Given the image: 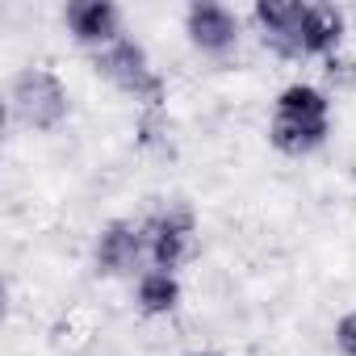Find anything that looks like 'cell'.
I'll list each match as a JSON object with an SVG mask.
<instances>
[{
	"instance_id": "obj_2",
	"label": "cell",
	"mask_w": 356,
	"mask_h": 356,
	"mask_svg": "<svg viewBox=\"0 0 356 356\" xmlns=\"http://www.w3.org/2000/svg\"><path fill=\"white\" fill-rule=\"evenodd\" d=\"M9 105H13V118L26 126V130H55L63 118H67V88L42 72V67H30L13 80V92H9Z\"/></svg>"
},
{
	"instance_id": "obj_8",
	"label": "cell",
	"mask_w": 356,
	"mask_h": 356,
	"mask_svg": "<svg viewBox=\"0 0 356 356\" xmlns=\"http://www.w3.org/2000/svg\"><path fill=\"white\" fill-rule=\"evenodd\" d=\"M67 30L80 38V42H88V47H109V42H118L122 34H118V9L109 5V0H72L67 5Z\"/></svg>"
},
{
	"instance_id": "obj_4",
	"label": "cell",
	"mask_w": 356,
	"mask_h": 356,
	"mask_svg": "<svg viewBox=\"0 0 356 356\" xmlns=\"http://www.w3.org/2000/svg\"><path fill=\"white\" fill-rule=\"evenodd\" d=\"M143 239H147V260L163 273L181 268L193 252H197V222L189 206H172L163 214H151L143 222Z\"/></svg>"
},
{
	"instance_id": "obj_5",
	"label": "cell",
	"mask_w": 356,
	"mask_h": 356,
	"mask_svg": "<svg viewBox=\"0 0 356 356\" xmlns=\"http://www.w3.org/2000/svg\"><path fill=\"white\" fill-rule=\"evenodd\" d=\"M256 26L264 34V42L285 55V59H302L306 55V5H298V0H260L256 5Z\"/></svg>"
},
{
	"instance_id": "obj_7",
	"label": "cell",
	"mask_w": 356,
	"mask_h": 356,
	"mask_svg": "<svg viewBox=\"0 0 356 356\" xmlns=\"http://www.w3.org/2000/svg\"><path fill=\"white\" fill-rule=\"evenodd\" d=\"M185 26H189L193 47H202L206 55H227L239 42V17L222 5H193Z\"/></svg>"
},
{
	"instance_id": "obj_10",
	"label": "cell",
	"mask_w": 356,
	"mask_h": 356,
	"mask_svg": "<svg viewBox=\"0 0 356 356\" xmlns=\"http://www.w3.org/2000/svg\"><path fill=\"white\" fill-rule=\"evenodd\" d=\"M134 298H138V310L155 318V314H168L176 302H181V285H176V277L163 273V268H147V273L138 277Z\"/></svg>"
},
{
	"instance_id": "obj_6",
	"label": "cell",
	"mask_w": 356,
	"mask_h": 356,
	"mask_svg": "<svg viewBox=\"0 0 356 356\" xmlns=\"http://www.w3.org/2000/svg\"><path fill=\"white\" fill-rule=\"evenodd\" d=\"M143 256H147V239H143V227H138V222H130V218L109 222V227L97 235V248H92L97 273H105V277L134 273Z\"/></svg>"
},
{
	"instance_id": "obj_9",
	"label": "cell",
	"mask_w": 356,
	"mask_h": 356,
	"mask_svg": "<svg viewBox=\"0 0 356 356\" xmlns=\"http://www.w3.org/2000/svg\"><path fill=\"white\" fill-rule=\"evenodd\" d=\"M339 34H343V17L339 9L331 5H306V55H331L339 47Z\"/></svg>"
},
{
	"instance_id": "obj_12",
	"label": "cell",
	"mask_w": 356,
	"mask_h": 356,
	"mask_svg": "<svg viewBox=\"0 0 356 356\" xmlns=\"http://www.w3.org/2000/svg\"><path fill=\"white\" fill-rule=\"evenodd\" d=\"M189 356H210V352H189Z\"/></svg>"
},
{
	"instance_id": "obj_11",
	"label": "cell",
	"mask_w": 356,
	"mask_h": 356,
	"mask_svg": "<svg viewBox=\"0 0 356 356\" xmlns=\"http://www.w3.org/2000/svg\"><path fill=\"white\" fill-rule=\"evenodd\" d=\"M335 339H339V352H343V356H356V310L339 318V327H335Z\"/></svg>"
},
{
	"instance_id": "obj_1",
	"label": "cell",
	"mask_w": 356,
	"mask_h": 356,
	"mask_svg": "<svg viewBox=\"0 0 356 356\" xmlns=\"http://www.w3.org/2000/svg\"><path fill=\"white\" fill-rule=\"evenodd\" d=\"M327 126H331L327 97L318 88H310V84H289L277 97V113H273L268 138L285 155H306V151H314L327 138Z\"/></svg>"
},
{
	"instance_id": "obj_3",
	"label": "cell",
	"mask_w": 356,
	"mask_h": 356,
	"mask_svg": "<svg viewBox=\"0 0 356 356\" xmlns=\"http://www.w3.org/2000/svg\"><path fill=\"white\" fill-rule=\"evenodd\" d=\"M97 67L109 84H118L122 92H130L134 101H143L147 109H159L163 105V80L151 72L147 63V51L130 38H118L109 42L101 55H97Z\"/></svg>"
}]
</instances>
